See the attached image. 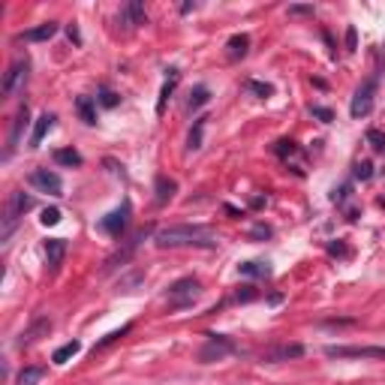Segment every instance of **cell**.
I'll return each instance as SVG.
<instances>
[{
    "label": "cell",
    "instance_id": "cell-1",
    "mask_svg": "<svg viewBox=\"0 0 385 385\" xmlns=\"http://www.w3.org/2000/svg\"><path fill=\"white\" fill-rule=\"evenodd\" d=\"M157 247H217V235L211 226L199 223H181V226H166L153 235Z\"/></svg>",
    "mask_w": 385,
    "mask_h": 385
},
{
    "label": "cell",
    "instance_id": "cell-2",
    "mask_svg": "<svg viewBox=\"0 0 385 385\" xmlns=\"http://www.w3.org/2000/svg\"><path fill=\"white\" fill-rule=\"evenodd\" d=\"M33 208V196L31 192H9V199H6V208H4V229H0V241H9L12 232H16V226L21 223V217L28 214Z\"/></svg>",
    "mask_w": 385,
    "mask_h": 385
},
{
    "label": "cell",
    "instance_id": "cell-3",
    "mask_svg": "<svg viewBox=\"0 0 385 385\" xmlns=\"http://www.w3.org/2000/svg\"><path fill=\"white\" fill-rule=\"evenodd\" d=\"M202 295V283L196 277H181L175 280V283L169 286V292H166V298H169V307L172 310H184V307H192V301H196Z\"/></svg>",
    "mask_w": 385,
    "mask_h": 385
},
{
    "label": "cell",
    "instance_id": "cell-4",
    "mask_svg": "<svg viewBox=\"0 0 385 385\" xmlns=\"http://www.w3.org/2000/svg\"><path fill=\"white\" fill-rule=\"evenodd\" d=\"M238 352V346L232 337H226V335H208V340H205V346L199 349V362L202 364H214V362H223V358L229 355H235Z\"/></svg>",
    "mask_w": 385,
    "mask_h": 385
},
{
    "label": "cell",
    "instance_id": "cell-5",
    "mask_svg": "<svg viewBox=\"0 0 385 385\" xmlns=\"http://www.w3.org/2000/svg\"><path fill=\"white\" fill-rule=\"evenodd\" d=\"M130 217H133V205H130V199H124L118 208L114 211H109L106 217L99 220V229L106 235H112V238H121L124 235V229H126V223H130Z\"/></svg>",
    "mask_w": 385,
    "mask_h": 385
},
{
    "label": "cell",
    "instance_id": "cell-6",
    "mask_svg": "<svg viewBox=\"0 0 385 385\" xmlns=\"http://www.w3.org/2000/svg\"><path fill=\"white\" fill-rule=\"evenodd\" d=\"M328 358H385V346H325Z\"/></svg>",
    "mask_w": 385,
    "mask_h": 385
},
{
    "label": "cell",
    "instance_id": "cell-7",
    "mask_svg": "<svg viewBox=\"0 0 385 385\" xmlns=\"http://www.w3.org/2000/svg\"><path fill=\"white\" fill-rule=\"evenodd\" d=\"M374 97H376V79H367L362 87L355 91L352 97V106H349V114L358 121V118H367L370 109H374Z\"/></svg>",
    "mask_w": 385,
    "mask_h": 385
},
{
    "label": "cell",
    "instance_id": "cell-8",
    "mask_svg": "<svg viewBox=\"0 0 385 385\" xmlns=\"http://www.w3.org/2000/svg\"><path fill=\"white\" fill-rule=\"evenodd\" d=\"M31 187L40 190V192H48V196H60V192H63L60 175L51 172V169H36V172H31Z\"/></svg>",
    "mask_w": 385,
    "mask_h": 385
},
{
    "label": "cell",
    "instance_id": "cell-9",
    "mask_svg": "<svg viewBox=\"0 0 385 385\" xmlns=\"http://www.w3.org/2000/svg\"><path fill=\"white\" fill-rule=\"evenodd\" d=\"M28 60H16L12 63V67L6 70V75H4V97H12L18 91V87L28 82Z\"/></svg>",
    "mask_w": 385,
    "mask_h": 385
},
{
    "label": "cell",
    "instance_id": "cell-10",
    "mask_svg": "<svg viewBox=\"0 0 385 385\" xmlns=\"http://www.w3.org/2000/svg\"><path fill=\"white\" fill-rule=\"evenodd\" d=\"M148 235V229H142V232H136L130 241L124 244V250H118V253H112L109 259H106V271H114V268H121V265H126L130 262V256L136 253V247H139V241H142Z\"/></svg>",
    "mask_w": 385,
    "mask_h": 385
},
{
    "label": "cell",
    "instance_id": "cell-11",
    "mask_svg": "<svg viewBox=\"0 0 385 385\" xmlns=\"http://www.w3.org/2000/svg\"><path fill=\"white\" fill-rule=\"evenodd\" d=\"M48 331H51V319H45V316L33 319V322L18 335V346H31V343H36L40 337H48Z\"/></svg>",
    "mask_w": 385,
    "mask_h": 385
},
{
    "label": "cell",
    "instance_id": "cell-12",
    "mask_svg": "<svg viewBox=\"0 0 385 385\" xmlns=\"http://www.w3.org/2000/svg\"><path fill=\"white\" fill-rule=\"evenodd\" d=\"M304 355V346L301 343H289V346H277V349H268L262 355L265 364H277V362H289V358H301Z\"/></svg>",
    "mask_w": 385,
    "mask_h": 385
},
{
    "label": "cell",
    "instance_id": "cell-13",
    "mask_svg": "<svg viewBox=\"0 0 385 385\" xmlns=\"http://www.w3.org/2000/svg\"><path fill=\"white\" fill-rule=\"evenodd\" d=\"M63 256H67V241H63V238H48L45 241V265H48V271H58L60 262H63Z\"/></svg>",
    "mask_w": 385,
    "mask_h": 385
},
{
    "label": "cell",
    "instance_id": "cell-14",
    "mask_svg": "<svg viewBox=\"0 0 385 385\" xmlns=\"http://www.w3.org/2000/svg\"><path fill=\"white\" fill-rule=\"evenodd\" d=\"M55 114L51 112H45V114H40V118H36V124H33V133H31V148H40L43 145V139L55 130Z\"/></svg>",
    "mask_w": 385,
    "mask_h": 385
},
{
    "label": "cell",
    "instance_id": "cell-15",
    "mask_svg": "<svg viewBox=\"0 0 385 385\" xmlns=\"http://www.w3.org/2000/svg\"><path fill=\"white\" fill-rule=\"evenodd\" d=\"M55 33H58V24L55 21H45V24H40V28H31V31L18 33V40H24V43H45Z\"/></svg>",
    "mask_w": 385,
    "mask_h": 385
},
{
    "label": "cell",
    "instance_id": "cell-16",
    "mask_svg": "<svg viewBox=\"0 0 385 385\" xmlns=\"http://www.w3.org/2000/svg\"><path fill=\"white\" fill-rule=\"evenodd\" d=\"M178 82H181V72H178V70H169V75H166V82H163V87H160V99H157V114H163V112H166V102L172 99V94H175Z\"/></svg>",
    "mask_w": 385,
    "mask_h": 385
},
{
    "label": "cell",
    "instance_id": "cell-17",
    "mask_svg": "<svg viewBox=\"0 0 385 385\" xmlns=\"http://www.w3.org/2000/svg\"><path fill=\"white\" fill-rule=\"evenodd\" d=\"M247 51H250V36H247V33H235L232 40L226 43V58H229V60L247 58Z\"/></svg>",
    "mask_w": 385,
    "mask_h": 385
},
{
    "label": "cell",
    "instance_id": "cell-18",
    "mask_svg": "<svg viewBox=\"0 0 385 385\" xmlns=\"http://www.w3.org/2000/svg\"><path fill=\"white\" fill-rule=\"evenodd\" d=\"M28 118H31L28 106H21V109H18V114H16V121H12V133H9V151H12V148H18V142H21V133H24V126H28Z\"/></svg>",
    "mask_w": 385,
    "mask_h": 385
},
{
    "label": "cell",
    "instance_id": "cell-19",
    "mask_svg": "<svg viewBox=\"0 0 385 385\" xmlns=\"http://www.w3.org/2000/svg\"><path fill=\"white\" fill-rule=\"evenodd\" d=\"M175 190H178V184L172 181V178H166V175H160L157 181H153V192H157V205H166L172 196H175Z\"/></svg>",
    "mask_w": 385,
    "mask_h": 385
},
{
    "label": "cell",
    "instance_id": "cell-20",
    "mask_svg": "<svg viewBox=\"0 0 385 385\" xmlns=\"http://www.w3.org/2000/svg\"><path fill=\"white\" fill-rule=\"evenodd\" d=\"M121 18L126 24H148V16H145V6L139 4V0H133V4H126L121 9Z\"/></svg>",
    "mask_w": 385,
    "mask_h": 385
},
{
    "label": "cell",
    "instance_id": "cell-21",
    "mask_svg": "<svg viewBox=\"0 0 385 385\" xmlns=\"http://www.w3.org/2000/svg\"><path fill=\"white\" fill-rule=\"evenodd\" d=\"M75 112H79V118L85 124H97V102L91 97H79V99H75Z\"/></svg>",
    "mask_w": 385,
    "mask_h": 385
},
{
    "label": "cell",
    "instance_id": "cell-22",
    "mask_svg": "<svg viewBox=\"0 0 385 385\" xmlns=\"http://www.w3.org/2000/svg\"><path fill=\"white\" fill-rule=\"evenodd\" d=\"M79 352H82V343H79V340H70V343H63L60 349H55V355H51V362H55V364H67L70 358H75Z\"/></svg>",
    "mask_w": 385,
    "mask_h": 385
},
{
    "label": "cell",
    "instance_id": "cell-23",
    "mask_svg": "<svg viewBox=\"0 0 385 385\" xmlns=\"http://www.w3.org/2000/svg\"><path fill=\"white\" fill-rule=\"evenodd\" d=\"M43 376H45V367L31 364V367H24L21 374H18L16 385H40V382H43Z\"/></svg>",
    "mask_w": 385,
    "mask_h": 385
},
{
    "label": "cell",
    "instance_id": "cell-24",
    "mask_svg": "<svg viewBox=\"0 0 385 385\" xmlns=\"http://www.w3.org/2000/svg\"><path fill=\"white\" fill-rule=\"evenodd\" d=\"M205 124H208V118H205V114H199L196 124H192V130H190V136H187V148H190V151H199V148H202V133H205Z\"/></svg>",
    "mask_w": 385,
    "mask_h": 385
},
{
    "label": "cell",
    "instance_id": "cell-25",
    "mask_svg": "<svg viewBox=\"0 0 385 385\" xmlns=\"http://www.w3.org/2000/svg\"><path fill=\"white\" fill-rule=\"evenodd\" d=\"M55 163L58 166H70L72 169V166H82V153L72 151V148H58L55 151Z\"/></svg>",
    "mask_w": 385,
    "mask_h": 385
},
{
    "label": "cell",
    "instance_id": "cell-26",
    "mask_svg": "<svg viewBox=\"0 0 385 385\" xmlns=\"http://www.w3.org/2000/svg\"><path fill=\"white\" fill-rule=\"evenodd\" d=\"M130 331H133V325L130 322H126V325H121L118 331H109V335L106 337H102V340H97V346H94V352H99V349H106V346H112V343H118L124 335H130Z\"/></svg>",
    "mask_w": 385,
    "mask_h": 385
},
{
    "label": "cell",
    "instance_id": "cell-27",
    "mask_svg": "<svg viewBox=\"0 0 385 385\" xmlns=\"http://www.w3.org/2000/svg\"><path fill=\"white\" fill-rule=\"evenodd\" d=\"M238 271L244 277H268L271 274V268L262 265V262H244V265H238Z\"/></svg>",
    "mask_w": 385,
    "mask_h": 385
},
{
    "label": "cell",
    "instance_id": "cell-28",
    "mask_svg": "<svg viewBox=\"0 0 385 385\" xmlns=\"http://www.w3.org/2000/svg\"><path fill=\"white\" fill-rule=\"evenodd\" d=\"M208 99H211V91H208V87H205V85H199L196 91L190 94V109L196 112V109H202V106H205V102H208Z\"/></svg>",
    "mask_w": 385,
    "mask_h": 385
},
{
    "label": "cell",
    "instance_id": "cell-29",
    "mask_svg": "<svg viewBox=\"0 0 385 385\" xmlns=\"http://www.w3.org/2000/svg\"><path fill=\"white\" fill-rule=\"evenodd\" d=\"M247 87H250V91H253L256 97H259V99H268V97L274 94V87H271V85H265V82H256V79H250V82H247Z\"/></svg>",
    "mask_w": 385,
    "mask_h": 385
},
{
    "label": "cell",
    "instance_id": "cell-30",
    "mask_svg": "<svg viewBox=\"0 0 385 385\" xmlns=\"http://www.w3.org/2000/svg\"><path fill=\"white\" fill-rule=\"evenodd\" d=\"M43 226H58L60 223V208H45L43 217H40Z\"/></svg>",
    "mask_w": 385,
    "mask_h": 385
},
{
    "label": "cell",
    "instance_id": "cell-31",
    "mask_svg": "<svg viewBox=\"0 0 385 385\" xmlns=\"http://www.w3.org/2000/svg\"><path fill=\"white\" fill-rule=\"evenodd\" d=\"M355 178H358V181H370V178H374V166H370L367 160L355 163Z\"/></svg>",
    "mask_w": 385,
    "mask_h": 385
},
{
    "label": "cell",
    "instance_id": "cell-32",
    "mask_svg": "<svg viewBox=\"0 0 385 385\" xmlns=\"http://www.w3.org/2000/svg\"><path fill=\"white\" fill-rule=\"evenodd\" d=\"M121 102V97L114 94V91H99V106H106V109H114Z\"/></svg>",
    "mask_w": 385,
    "mask_h": 385
},
{
    "label": "cell",
    "instance_id": "cell-33",
    "mask_svg": "<svg viewBox=\"0 0 385 385\" xmlns=\"http://www.w3.org/2000/svg\"><path fill=\"white\" fill-rule=\"evenodd\" d=\"M310 114H313V118H319L322 124H331V121H335V112L325 109V106H313V109H310Z\"/></svg>",
    "mask_w": 385,
    "mask_h": 385
},
{
    "label": "cell",
    "instance_id": "cell-34",
    "mask_svg": "<svg viewBox=\"0 0 385 385\" xmlns=\"http://www.w3.org/2000/svg\"><path fill=\"white\" fill-rule=\"evenodd\" d=\"M286 12H289L292 18H295V16H313V4H292Z\"/></svg>",
    "mask_w": 385,
    "mask_h": 385
},
{
    "label": "cell",
    "instance_id": "cell-35",
    "mask_svg": "<svg viewBox=\"0 0 385 385\" xmlns=\"http://www.w3.org/2000/svg\"><path fill=\"white\" fill-rule=\"evenodd\" d=\"M367 142H370V148H374V151H385V136L379 130H370L367 133Z\"/></svg>",
    "mask_w": 385,
    "mask_h": 385
},
{
    "label": "cell",
    "instance_id": "cell-36",
    "mask_svg": "<svg viewBox=\"0 0 385 385\" xmlns=\"http://www.w3.org/2000/svg\"><path fill=\"white\" fill-rule=\"evenodd\" d=\"M250 238H256V241H262V238H271V226H265V223H256V226L250 229Z\"/></svg>",
    "mask_w": 385,
    "mask_h": 385
},
{
    "label": "cell",
    "instance_id": "cell-37",
    "mask_svg": "<svg viewBox=\"0 0 385 385\" xmlns=\"http://www.w3.org/2000/svg\"><path fill=\"white\" fill-rule=\"evenodd\" d=\"M295 151H298V148H295V142H286V139H283V142H277V148H274L277 157H286V153H295Z\"/></svg>",
    "mask_w": 385,
    "mask_h": 385
},
{
    "label": "cell",
    "instance_id": "cell-38",
    "mask_svg": "<svg viewBox=\"0 0 385 385\" xmlns=\"http://www.w3.org/2000/svg\"><path fill=\"white\" fill-rule=\"evenodd\" d=\"M253 295H256V292H253V286H244V292H238V301H250Z\"/></svg>",
    "mask_w": 385,
    "mask_h": 385
},
{
    "label": "cell",
    "instance_id": "cell-39",
    "mask_svg": "<svg viewBox=\"0 0 385 385\" xmlns=\"http://www.w3.org/2000/svg\"><path fill=\"white\" fill-rule=\"evenodd\" d=\"M346 45H349V51H355V28L346 31Z\"/></svg>",
    "mask_w": 385,
    "mask_h": 385
}]
</instances>
